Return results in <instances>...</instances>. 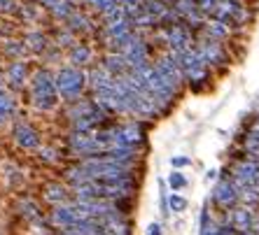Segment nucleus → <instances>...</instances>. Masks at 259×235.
Returning a JSON list of instances; mask_svg holds the SVG:
<instances>
[{
	"instance_id": "9b49d317",
	"label": "nucleus",
	"mask_w": 259,
	"mask_h": 235,
	"mask_svg": "<svg viewBox=\"0 0 259 235\" xmlns=\"http://www.w3.org/2000/svg\"><path fill=\"white\" fill-rule=\"evenodd\" d=\"M257 175H259V161H254V158L243 156L241 161L234 163V175H231V177L245 182L247 187H252V182H254V177H257Z\"/></svg>"
},
{
	"instance_id": "dca6fc26",
	"label": "nucleus",
	"mask_w": 259,
	"mask_h": 235,
	"mask_svg": "<svg viewBox=\"0 0 259 235\" xmlns=\"http://www.w3.org/2000/svg\"><path fill=\"white\" fill-rule=\"evenodd\" d=\"M7 82L14 86V89H21V86L28 82V66L24 61H14L7 68Z\"/></svg>"
},
{
	"instance_id": "9d476101",
	"label": "nucleus",
	"mask_w": 259,
	"mask_h": 235,
	"mask_svg": "<svg viewBox=\"0 0 259 235\" xmlns=\"http://www.w3.org/2000/svg\"><path fill=\"white\" fill-rule=\"evenodd\" d=\"M205 35V40H215V42H224V40H229L231 33H234V26L224 24V21H220V19H208L203 26V30H201Z\"/></svg>"
},
{
	"instance_id": "423d86ee",
	"label": "nucleus",
	"mask_w": 259,
	"mask_h": 235,
	"mask_svg": "<svg viewBox=\"0 0 259 235\" xmlns=\"http://www.w3.org/2000/svg\"><path fill=\"white\" fill-rule=\"evenodd\" d=\"M196 51L203 58V63L208 68L212 66H227L229 63V54L224 49L222 42H215V40H203V42H196Z\"/></svg>"
},
{
	"instance_id": "1a4fd4ad",
	"label": "nucleus",
	"mask_w": 259,
	"mask_h": 235,
	"mask_svg": "<svg viewBox=\"0 0 259 235\" xmlns=\"http://www.w3.org/2000/svg\"><path fill=\"white\" fill-rule=\"evenodd\" d=\"M229 223L234 226L236 233H241V230H257V219H254L252 207H245V205L231 210Z\"/></svg>"
},
{
	"instance_id": "4be33fe9",
	"label": "nucleus",
	"mask_w": 259,
	"mask_h": 235,
	"mask_svg": "<svg viewBox=\"0 0 259 235\" xmlns=\"http://www.w3.org/2000/svg\"><path fill=\"white\" fill-rule=\"evenodd\" d=\"M101 17H103V21H105V26H110V24H117V21H124L126 12H124V7H121V3H119V5L110 7L108 12H103Z\"/></svg>"
},
{
	"instance_id": "393cba45",
	"label": "nucleus",
	"mask_w": 259,
	"mask_h": 235,
	"mask_svg": "<svg viewBox=\"0 0 259 235\" xmlns=\"http://www.w3.org/2000/svg\"><path fill=\"white\" fill-rule=\"evenodd\" d=\"M168 207H170V212H185L187 210V198H182V196H178L173 191L168 196Z\"/></svg>"
},
{
	"instance_id": "e433bc0d",
	"label": "nucleus",
	"mask_w": 259,
	"mask_h": 235,
	"mask_svg": "<svg viewBox=\"0 0 259 235\" xmlns=\"http://www.w3.org/2000/svg\"><path fill=\"white\" fill-rule=\"evenodd\" d=\"M0 89H3V82H0Z\"/></svg>"
},
{
	"instance_id": "f3484780",
	"label": "nucleus",
	"mask_w": 259,
	"mask_h": 235,
	"mask_svg": "<svg viewBox=\"0 0 259 235\" xmlns=\"http://www.w3.org/2000/svg\"><path fill=\"white\" fill-rule=\"evenodd\" d=\"M91 82V86H94V91H103V89H112L115 86V77L105 70L103 66H98V68H94L89 73V77H87Z\"/></svg>"
},
{
	"instance_id": "cd10ccee",
	"label": "nucleus",
	"mask_w": 259,
	"mask_h": 235,
	"mask_svg": "<svg viewBox=\"0 0 259 235\" xmlns=\"http://www.w3.org/2000/svg\"><path fill=\"white\" fill-rule=\"evenodd\" d=\"M201 233L199 235H210V230H212V223H210V217H208V210H201Z\"/></svg>"
},
{
	"instance_id": "4c0bfd02",
	"label": "nucleus",
	"mask_w": 259,
	"mask_h": 235,
	"mask_svg": "<svg viewBox=\"0 0 259 235\" xmlns=\"http://www.w3.org/2000/svg\"><path fill=\"white\" fill-rule=\"evenodd\" d=\"M70 3H72V0H70Z\"/></svg>"
},
{
	"instance_id": "20e7f679",
	"label": "nucleus",
	"mask_w": 259,
	"mask_h": 235,
	"mask_svg": "<svg viewBox=\"0 0 259 235\" xmlns=\"http://www.w3.org/2000/svg\"><path fill=\"white\" fill-rule=\"evenodd\" d=\"M119 51L124 54V58L128 61V68H131V70H138V68L150 63V49H147V42L138 35V30H136V35H133Z\"/></svg>"
},
{
	"instance_id": "aec40b11",
	"label": "nucleus",
	"mask_w": 259,
	"mask_h": 235,
	"mask_svg": "<svg viewBox=\"0 0 259 235\" xmlns=\"http://www.w3.org/2000/svg\"><path fill=\"white\" fill-rule=\"evenodd\" d=\"M173 10L182 17V21L189 17H194V14H199V5H196V0H175Z\"/></svg>"
},
{
	"instance_id": "a211bd4d",
	"label": "nucleus",
	"mask_w": 259,
	"mask_h": 235,
	"mask_svg": "<svg viewBox=\"0 0 259 235\" xmlns=\"http://www.w3.org/2000/svg\"><path fill=\"white\" fill-rule=\"evenodd\" d=\"M45 200L54 203V205H66L68 203V193H66V187L59 184V182H49L45 187Z\"/></svg>"
},
{
	"instance_id": "c85d7f7f",
	"label": "nucleus",
	"mask_w": 259,
	"mask_h": 235,
	"mask_svg": "<svg viewBox=\"0 0 259 235\" xmlns=\"http://www.w3.org/2000/svg\"><path fill=\"white\" fill-rule=\"evenodd\" d=\"M5 51L10 56H19V54H24V51H26V44L24 42H10L5 47Z\"/></svg>"
},
{
	"instance_id": "5701e85b",
	"label": "nucleus",
	"mask_w": 259,
	"mask_h": 235,
	"mask_svg": "<svg viewBox=\"0 0 259 235\" xmlns=\"http://www.w3.org/2000/svg\"><path fill=\"white\" fill-rule=\"evenodd\" d=\"M72 12H75V7H72L70 0H61L54 10H49V14H52V17H54V19H63V21H66Z\"/></svg>"
},
{
	"instance_id": "c9c22d12",
	"label": "nucleus",
	"mask_w": 259,
	"mask_h": 235,
	"mask_svg": "<svg viewBox=\"0 0 259 235\" xmlns=\"http://www.w3.org/2000/svg\"><path fill=\"white\" fill-rule=\"evenodd\" d=\"M252 187H254V189H257V191H259V175H257V177H254V182H252Z\"/></svg>"
},
{
	"instance_id": "4468645a",
	"label": "nucleus",
	"mask_w": 259,
	"mask_h": 235,
	"mask_svg": "<svg viewBox=\"0 0 259 235\" xmlns=\"http://www.w3.org/2000/svg\"><path fill=\"white\" fill-rule=\"evenodd\" d=\"M101 66L105 68L112 77H121V75H126L128 70H131V68H128V61L124 58L121 51H110V54H105Z\"/></svg>"
},
{
	"instance_id": "f03ea898",
	"label": "nucleus",
	"mask_w": 259,
	"mask_h": 235,
	"mask_svg": "<svg viewBox=\"0 0 259 235\" xmlns=\"http://www.w3.org/2000/svg\"><path fill=\"white\" fill-rule=\"evenodd\" d=\"M56 79V89H59V96L66 98V100H75L79 98V93L84 91L87 86V75L82 73V68H75V66H63L61 70L54 73Z\"/></svg>"
},
{
	"instance_id": "b1692460",
	"label": "nucleus",
	"mask_w": 259,
	"mask_h": 235,
	"mask_svg": "<svg viewBox=\"0 0 259 235\" xmlns=\"http://www.w3.org/2000/svg\"><path fill=\"white\" fill-rule=\"evenodd\" d=\"M14 112V100H12V96H10V93H7V91H3L0 89V114L5 116H10Z\"/></svg>"
},
{
	"instance_id": "7c9ffc66",
	"label": "nucleus",
	"mask_w": 259,
	"mask_h": 235,
	"mask_svg": "<svg viewBox=\"0 0 259 235\" xmlns=\"http://www.w3.org/2000/svg\"><path fill=\"white\" fill-rule=\"evenodd\" d=\"M21 210H26L24 214H26L28 219H33V221H40V219H42L40 214H37V207H35V205H30V203H24V205H21Z\"/></svg>"
},
{
	"instance_id": "0eeeda50",
	"label": "nucleus",
	"mask_w": 259,
	"mask_h": 235,
	"mask_svg": "<svg viewBox=\"0 0 259 235\" xmlns=\"http://www.w3.org/2000/svg\"><path fill=\"white\" fill-rule=\"evenodd\" d=\"M87 214L84 212H79L77 207L72 205V203H66V205H54V212H52V223L59 226V228H72V226H77V223L87 221Z\"/></svg>"
},
{
	"instance_id": "6ab92c4d",
	"label": "nucleus",
	"mask_w": 259,
	"mask_h": 235,
	"mask_svg": "<svg viewBox=\"0 0 259 235\" xmlns=\"http://www.w3.org/2000/svg\"><path fill=\"white\" fill-rule=\"evenodd\" d=\"M26 49H30V51H35V54H40V51H45V49L49 47V40L47 35H45L42 30H33V33H28L24 40Z\"/></svg>"
},
{
	"instance_id": "39448f33",
	"label": "nucleus",
	"mask_w": 259,
	"mask_h": 235,
	"mask_svg": "<svg viewBox=\"0 0 259 235\" xmlns=\"http://www.w3.org/2000/svg\"><path fill=\"white\" fill-rule=\"evenodd\" d=\"M157 70H159V75H161V79L166 82V84L170 86V89L178 93L180 91V86H182V82H185V75H182V68H180V63L173 58V56L166 51L163 56H159L157 58Z\"/></svg>"
},
{
	"instance_id": "c756f323",
	"label": "nucleus",
	"mask_w": 259,
	"mask_h": 235,
	"mask_svg": "<svg viewBox=\"0 0 259 235\" xmlns=\"http://www.w3.org/2000/svg\"><path fill=\"white\" fill-rule=\"evenodd\" d=\"M210 235H236V230L231 223H224V226H212Z\"/></svg>"
},
{
	"instance_id": "a878e982",
	"label": "nucleus",
	"mask_w": 259,
	"mask_h": 235,
	"mask_svg": "<svg viewBox=\"0 0 259 235\" xmlns=\"http://www.w3.org/2000/svg\"><path fill=\"white\" fill-rule=\"evenodd\" d=\"M196 5H199V12L205 14V17L210 19L215 14L217 5H220V0H196Z\"/></svg>"
},
{
	"instance_id": "2eb2a0df",
	"label": "nucleus",
	"mask_w": 259,
	"mask_h": 235,
	"mask_svg": "<svg viewBox=\"0 0 259 235\" xmlns=\"http://www.w3.org/2000/svg\"><path fill=\"white\" fill-rule=\"evenodd\" d=\"M91 58H94V51H91V47L87 42H75L70 47V51H68V61L75 68H82L87 63H91Z\"/></svg>"
},
{
	"instance_id": "2f4dec72",
	"label": "nucleus",
	"mask_w": 259,
	"mask_h": 235,
	"mask_svg": "<svg viewBox=\"0 0 259 235\" xmlns=\"http://www.w3.org/2000/svg\"><path fill=\"white\" fill-rule=\"evenodd\" d=\"M189 163H192L189 156H173L170 158V165H173V168H187Z\"/></svg>"
},
{
	"instance_id": "f704fd0d",
	"label": "nucleus",
	"mask_w": 259,
	"mask_h": 235,
	"mask_svg": "<svg viewBox=\"0 0 259 235\" xmlns=\"http://www.w3.org/2000/svg\"><path fill=\"white\" fill-rule=\"evenodd\" d=\"M231 3H238V5H252L254 0H231Z\"/></svg>"
},
{
	"instance_id": "bb28decb",
	"label": "nucleus",
	"mask_w": 259,
	"mask_h": 235,
	"mask_svg": "<svg viewBox=\"0 0 259 235\" xmlns=\"http://www.w3.org/2000/svg\"><path fill=\"white\" fill-rule=\"evenodd\" d=\"M168 187L173 189V191H182V189L187 187V180H185V175H182V172H170Z\"/></svg>"
},
{
	"instance_id": "7ed1b4c3",
	"label": "nucleus",
	"mask_w": 259,
	"mask_h": 235,
	"mask_svg": "<svg viewBox=\"0 0 259 235\" xmlns=\"http://www.w3.org/2000/svg\"><path fill=\"white\" fill-rule=\"evenodd\" d=\"M112 135H115V147H140L145 142V124L140 121H128L121 126H112Z\"/></svg>"
},
{
	"instance_id": "473e14b6",
	"label": "nucleus",
	"mask_w": 259,
	"mask_h": 235,
	"mask_svg": "<svg viewBox=\"0 0 259 235\" xmlns=\"http://www.w3.org/2000/svg\"><path fill=\"white\" fill-rule=\"evenodd\" d=\"M145 235H161V223H150V226H147V233Z\"/></svg>"
},
{
	"instance_id": "6e6552de",
	"label": "nucleus",
	"mask_w": 259,
	"mask_h": 235,
	"mask_svg": "<svg viewBox=\"0 0 259 235\" xmlns=\"http://www.w3.org/2000/svg\"><path fill=\"white\" fill-rule=\"evenodd\" d=\"M212 198H215V203L222 207V210H234V207L238 205V191H236L234 182L231 180L217 182L215 191H212Z\"/></svg>"
},
{
	"instance_id": "72a5a7b5",
	"label": "nucleus",
	"mask_w": 259,
	"mask_h": 235,
	"mask_svg": "<svg viewBox=\"0 0 259 235\" xmlns=\"http://www.w3.org/2000/svg\"><path fill=\"white\" fill-rule=\"evenodd\" d=\"M37 3H40V5H42L45 10H54V7L59 5L61 0H37Z\"/></svg>"
},
{
	"instance_id": "ddd939ff",
	"label": "nucleus",
	"mask_w": 259,
	"mask_h": 235,
	"mask_svg": "<svg viewBox=\"0 0 259 235\" xmlns=\"http://www.w3.org/2000/svg\"><path fill=\"white\" fill-rule=\"evenodd\" d=\"M63 24H66V28L70 30L72 35H84V33H91V30H94V24H91L89 14L82 12V10H75Z\"/></svg>"
},
{
	"instance_id": "f257e3e1",
	"label": "nucleus",
	"mask_w": 259,
	"mask_h": 235,
	"mask_svg": "<svg viewBox=\"0 0 259 235\" xmlns=\"http://www.w3.org/2000/svg\"><path fill=\"white\" fill-rule=\"evenodd\" d=\"M30 96H33V105L42 112H49L59 105V89H56L54 73L49 70H37L30 79Z\"/></svg>"
},
{
	"instance_id": "f8f14e48",
	"label": "nucleus",
	"mask_w": 259,
	"mask_h": 235,
	"mask_svg": "<svg viewBox=\"0 0 259 235\" xmlns=\"http://www.w3.org/2000/svg\"><path fill=\"white\" fill-rule=\"evenodd\" d=\"M14 140L24 149H40V133L28 124H17L14 126Z\"/></svg>"
},
{
	"instance_id": "412c9836",
	"label": "nucleus",
	"mask_w": 259,
	"mask_h": 235,
	"mask_svg": "<svg viewBox=\"0 0 259 235\" xmlns=\"http://www.w3.org/2000/svg\"><path fill=\"white\" fill-rule=\"evenodd\" d=\"M238 203H243L245 207H257L259 205V191L254 187H247L243 191H238Z\"/></svg>"
}]
</instances>
